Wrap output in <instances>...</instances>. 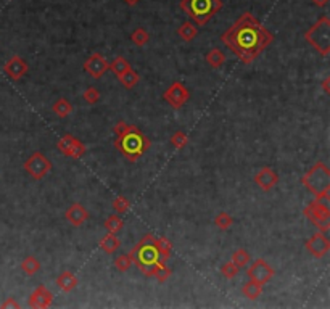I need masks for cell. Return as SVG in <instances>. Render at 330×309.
<instances>
[{
	"mask_svg": "<svg viewBox=\"0 0 330 309\" xmlns=\"http://www.w3.org/2000/svg\"><path fill=\"white\" fill-rule=\"evenodd\" d=\"M119 246H121V242L116 237V234H109L108 232L106 235H103L100 239V248L103 249L106 255H115L119 249Z\"/></svg>",
	"mask_w": 330,
	"mask_h": 309,
	"instance_id": "44dd1931",
	"label": "cell"
},
{
	"mask_svg": "<svg viewBox=\"0 0 330 309\" xmlns=\"http://www.w3.org/2000/svg\"><path fill=\"white\" fill-rule=\"evenodd\" d=\"M123 2L127 4L129 7H134V5H137V4L140 2V0H123Z\"/></svg>",
	"mask_w": 330,
	"mask_h": 309,
	"instance_id": "b9f144b4",
	"label": "cell"
},
{
	"mask_svg": "<svg viewBox=\"0 0 330 309\" xmlns=\"http://www.w3.org/2000/svg\"><path fill=\"white\" fill-rule=\"evenodd\" d=\"M129 256L132 259V264H136L145 276L149 274V271L160 261V256H158L156 246H155V235L146 234L143 239L132 248Z\"/></svg>",
	"mask_w": 330,
	"mask_h": 309,
	"instance_id": "5b68a950",
	"label": "cell"
},
{
	"mask_svg": "<svg viewBox=\"0 0 330 309\" xmlns=\"http://www.w3.org/2000/svg\"><path fill=\"white\" fill-rule=\"evenodd\" d=\"M163 99L164 102H168L171 106H173L174 110H179L182 108L190 99V92L189 89L184 86V82H180V81H174L173 84H171L166 92L163 93Z\"/></svg>",
	"mask_w": 330,
	"mask_h": 309,
	"instance_id": "9c48e42d",
	"label": "cell"
},
{
	"mask_svg": "<svg viewBox=\"0 0 330 309\" xmlns=\"http://www.w3.org/2000/svg\"><path fill=\"white\" fill-rule=\"evenodd\" d=\"M78 283H79L78 277L72 274V272H69V271H63L62 274L57 277L58 288L62 290V292H65V293H69V292L75 290L78 287Z\"/></svg>",
	"mask_w": 330,
	"mask_h": 309,
	"instance_id": "ac0fdd59",
	"label": "cell"
},
{
	"mask_svg": "<svg viewBox=\"0 0 330 309\" xmlns=\"http://www.w3.org/2000/svg\"><path fill=\"white\" fill-rule=\"evenodd\" d=\"M304 246H306L308 253L313 255L314 258H324L328 249H330V240L327 239V235L324 232H316L313 234L309 239L304 242Z\"/></svg>",
	"mask_w": 330,
	"mask_h": 309,
	"instance_id": "7c38bea8",
	"label": "cell"
},
{
	"mask_svg": "<svg viewBox=\"0 0 330 309\" xmlns=\"http://www.w3.org/2000/svg\"><path fill=\"white\" fill-rule=\"evenodd\" d=\"M150 139L137 126L127 124L124 132L115 139V148L131 163H136L146 150H150Z\"/></svg>",
	"mask_w": 330,
	"mask_h": 309,
	"instance_id": "7a4b0ae2",
	"label": "cell"
},
{
	"mask_svg": "<svg viewBox=\"0 0 330 309\" xmlns=\"http://www.w3.org/2000/svg\"><path fill=\"white\" fill-rule=\"evenodd\" d=\"M131 41L137 47H143V45H146V42L150 41V34L146 32V29H143V28H137L131 34Z\"/></svg>",
	"mask_w": 330,
	"mask_h": 309,
	"instance_id": "d6a6232c",
	"label": "cell"
},
{
	"mask_svg": "<svg viewBox=\"0 0 330 309\" xmlns=\"http://www.w3.org/2000/svg\"><path fill=\"white\" fill-rule=\"evenodd\" d=\"M205 60L206 63L210 65L211 68L217 69V68H221L226 62V55L223 53V50H219V49H213L210 50L206 55H205Z\"/></svg>",
	"mask_w": 330,
	"mask_h": 309,
	"instance_id": "484cf974",
	"label": "cell"
},
{
	"mask_svg": "<svg viewBox=\"0 0 330 309\" xmlns=\"http://www.w3.org/2000/svg\"><path fill=\"white\" fill-rule=\"evenodd\" d=\"M82 99L87 103L94 105V103H97L100 100V92H99V89H95V87H87L82 92Z\"/></svg>",
	"mask_w": 330,
	"mask_h": 309,
	"instance_id": "8d00e7d4",
	"label": "cell"
},
{
	"mask_svg": "<svg viewBox=\"0 0 330 309\" xmlns=\"http://www.w3.org/2000/svg\"><path fill=\"white\" fill-rule=\"evenodd\" d=\"M232 224H234V218H232L229 213L226 211H221L219 215L214 218V225L217 229H221V230H227L232 227Z\"/></svg>",
	"mask_w": 330,
	"mask_h": 309,
	"instance_id": "4dcf8cb0",
	"label": "cell"
},
{
	"mask_svg": "<svg viewBox=\"0 0 330 309\" xmlns=\"http://www.w3.org/2000/svg\"><path fill=\"white\" fill-rule=\"evenodd\" d=\"M65 219L72 227H81L89 219V211L81 203H72L65 211Z\"/></svg>",
	"mask_w": 330,
	"mask_h": 309,
	"instance_id": "2e32d148",
	"label": "cell"
},
{
	"mask_svg": "<svg viewBox=\"0 0 330 309\" xmlns=\"http://www.w3.org/2000/svg\"><path fill=\"white\" fill-rule=\"evenodd\" d=\"M197 34H198V29L192 21H184L180 25V28L177 29V35L184 42H192L195 37H197Z\"/></svg>",
	"mask_w": 330,
	"mask_h": 309,
	"instance_id": "7402d4cb",
	"label": "cell"
},
{
	"mask_svg": "<svg viewBox=\"0 0 330 309\" xmlns=\"http://www.w3.org/2000/svg\"><path fill=\"white\" fill-rule=\"evenodd\" d=\"M108 69H109V63L105 60V56L102 53H92L87 60L84 62V71L95 79H100Z\"/></svg>",
	"mask_w": 330,
	"mask_h": 309,
	"instance_id": "4fadbf2b",
	"label": "cell"
},
{
	"mask_svg": "<svg viewBox=\"0 0 330 309\" xmlns=\"http://www.w3.org/2000/svg\"><path fill=\"white\" fill-rule=\"evenodd\" d=\"M139 81H140L139 73H137V71H134L132 68L129 71H126V73L119 78L121 86H123L124 89H134V87L139 84Z\"/></svg>",
	"mask_w": 330,
	"mask_h": 309,
	"instance_id": "f1b7e54d",
	"label": "cell"
},
{
	"mask_svg": "<svg viewBox=\"0 0 330 309\" xmlns=\"http://www.w3.org/2000/svg\"><path fill=\"white\" fill-rule=\"evenodd\" d=\"M239 272H240V269L234 263H232V261H227V263H224L221 266V274L226 279H234L239 274Z\"/></svg>",
	"mask_w": 330,
	"mask_h": 309,
	"instance_id": "d590c367",
	"label": "cell"
},
{
	"mask_svg": "<svg viewBox=\"0 0 330 309\" xmlns=\"http://www.w3.org/2000/svg\"><path fill=\"white\" fill-rule=\"evenodd\" d=\"M52 303H53V293L48 290L45 285H39V287L31 293L29 300H28V306L34 307V309L50 307Z\"/></svg>",
	"mask_w": 330,
	"mask_h": 309,
	"instance_id": "9a60e30c",
	"label": "cell"
},
{
	"mask_svg": "<svg viewBox=\"0 0 330 309\" xmlns=\"http://www.w3.org/2000/svg\"><path fill=\"white\" fill-rule=\"evenodd\" d=\"M242 293L248 300H258L261 296V293H263V285L258 283V282H254V280H248L242 287Z\"/></svg>",
	"mask_w": 330,
	"mask_h": 309,
	"instance_id": "603a6c76",
	"label": "cell"
},
{
	"mask_svg": "<svg viewBox=\"0 0 330 309\" xmlns=\"http://www.w3.org/2000/svg\"><path fill=\"white\" fill-rule=\"evenodd\" d=\"M304 39L313 49L322 55L327 56L330 53V20L327 15H322L314 25L304 32Z\"/></svg>",
	"mask_w": 330,
	"mask_h": 309,
	"instance_id": "8992f818",
	"label": "cell"
},
{
	"mask_svg": "<svg viewBox=\"0 0 330 309\" xmlns=\"http://www.w3.org/2000/svg\"><path fill=\"white\" fill-rule=\"evenodd\" d=\"M0 307H20V303L15 301V298H8L7 301H4L0 304Z\"/></svg>",
	"mask_w": 330,
	"mask_h": 309,
	"instance_id": "f35d334b",
	"label": "cell"
},
{
	"mask_svg": "<svg viewBox=\"0 0 330 309\" xmlns=\"http://www.w3.org/2000/svg\"><path fill=\"white\" fill-rule=\"evenodd\" d=\"M115 267L119 272H127L132 267V259L129 255H118L115 258Z\"/></svg>",
	"mask_w": 330,
	"mask_h": 309,
	"instance_id": "e575fe53",
	"label": "cell"
},
{
	"mask_svg": "<svg viewBox=\"0 0 330 309\" xmlns=\"http://www.w3.org/2000/svg\"><path fill=\"white\" fill-rule=\"evenodd\" d=\"M24 171H26L34 181H42L44 177L50 172L52 169V161L48 160L44 153L41 151H34L32 154H29L28 160L24 161L23 164Z\"/></svg>",
	"mask_w": 330,
	"mask_h": 309,
	"instance_id": "ba28073f",
	"label": "cell"
},
{
	"mask_svg": "<svg viewBox=\"0 0 330 309\" xmlns=\"http://www.w3.org/2000/svg\"><path fill=\"white\" fill-rule=\"evenodd\" d=\"M41 261L35 256H26L21 261V269L26 276H34L41 271Z\"/></svg>",
	"mask_w": 330,
	"mask_h": 309,
	"instance_id": "cb8c5ba5",
	"label": "cell"
},
{
	"mask_svg": "<svg viewBox=\"0 0 330 309\" xmlns=\"http://www.w3.org/2000/svg\"><path fill=\"white\" fill-rule=\"evenodd\" d=\"M230 261H232V263H234L239 269H242V267H245V266L250 264L251 256H250V253L247 252L245 248H239V249H235L234 253H232Z\"/></svg>",
	"mask_w": 330,
	"mask_h": 309,
	"instance_id": "4316f807",
	"label": "cell"
},
{
	"mask_svg": "<svg viewBox=\"0 0 330 309\" xmlns=\"http://www.w3.org/2000/svg\"><path fill=\"white\" fill-rule=\"evenodd\" d=\"M311 2H313L316 7H321V8H322V7H325V5L328 4V0H311Z\"/></svg>",
	"mask_w": 330,
	"mask_h": 309,
	"instance_id": "ab89813d",
	"label": "cell"
},
{
	"mask_svg": "<svg viewBox=\"0 0 330 309\" xmlns=\"http://www.w3.org/2000/svg\"><path fill=\"white\" fill-rule=\"evenodd\" d=\"M187 144H189V137L186 132H182V130H177V132L171 136V145H173L176 150H182Z\"/></svg>",
	"mask_w": 330,
	"mask_h": 309,
	"instance_id": "836d02e7",
	"label": "cell"
},
{
	"mask_svg": "<svg viewBox=\"0 0 330 309\" xmlns=\"http://www.w3.org/2000/svg\"><path fill=\"white\" fill-rule=\"evenodd\" d=\"M272 41L274 34L263 26L260 20L250 11L242 13L234 25L221 35V42L245 65L254 62Z\"/></svg>",
	"mask_w": 330,
	"mask_h": 309,
	"instance_id": "6da1fadb",
	"label": "cell"
},
{
	"mask_svg": "<svg viewBox=\"0 0 330 309\" xmlns=\"http://www.w3.org/2000/svg\"><path fill=\"white\" fill-rule=\"evenodd\" d=\"M52 111L55 116L58 118H66L71 114L72 111V105L66 100V99H58L53 105H52Z\"/></svg>",
	"mask_w": 330,
	"mask_h": 309,
	"instance_id": "83f0119b",
	"label": "cell"
},
{
	"mask_svg": "<svg viewBox=\"0 0 330 309\" xmlns=\"http://www.w3.org/2000/svg\"><path fill=\"white\" fill-rule=\"evenodd\" d=\"M57 148L68 158H81L85 153V145L78 137L71 136V134H66L60 139L57 142Z\"/></svg>",
	"mask_w": 330,
	"mask_h": 309,
	"instance_id": "8fae6325",
	"label": "cell"
},
{
	"mask_svg": "<svg viewBox=\"0 0 330 309\" xmlns=\"http://www.w3.org/2000/svg\"><path fill=\"white\" fill-rule=\"evenodd\" d=\"M28 69H29V66H28L26 60H23L20 55H13L4 66L5 74L13 81H18L23 76H26Z\"/></svg>",
	"mask_w": 330,
	"mask_h": 309,
	"instance_id": "e0dca14e",
	"label": "cell"
},
{
	"mask_svg": "<svg viewBox=\"0 0 330 309\" xmlns=\"http://www.w3.org/2000/svg\"><path fill=\"white\" fill-rule=\"evenodd\" d=\"M247 276H248V280H254V282H258L261 285H266L269 280L276 276V271L266 259L260 258V259L253 261V264L248 266Z\"/></svg>",
	"mask_w": 330,
	"mask_h": 309,
	"instance_id": "30bf717a",
	"label": "cell"
},
{
	"mask_svg": "<svg viewBox=\"0 0 330 309\" xmlns=\"http://www.w3.org/2000/svg\"><path fill=\"white\" fill-rule=\"evenodd\" d=\"M253 181L254 184L258 185L263 192H271V190L277 185L279 182V174L272 169V168H269V166H264V168H261L258 172L254 174L253 177Z\"/></svg>",
	"mask_w": 330,
	"mask_h": 309,
	"instance_id": "5bb4252c",
	"label": "cell"
},
{
	"mask_svg": "<svg viewBox=\"0 0 330 309\" xmlns=\"http://www.w3.org/2000/svg\"><path fill=\"white\" fill-rule=\"evenodd\" d=\"M303 215L306 216L313 225H316L319 232L327 234L330 230V209L328 201L325 200H313L311 203L303 209Z\"/></svg>",
	"mask_w": 330,
	"mask_h": 309,
	"instance_id": "52a82bcc",
	"label": "cell"
},
{
	"mask_svg": "<svg viewBox=\"0 0 330 309\" xmlns=\"http://www.w3.org/2000/svg\"><path fill=\"white\" fill-rule=\"evenodd\" d=\"M113 209L116 215H126V213L129 211L131 208V201L124 197V195H118L115 200H113V203H112Z\"/></svg>",
	"mask_w": 330,
	"mask_h": 309,
	"instance_id": "1f68e13d",
	"label": "cell"
},
{
	"mask_svg": "<svg viewBox=\"0 0 330 309\" xmlns=\"http://www.w3.org/2000/svg\"><path fill=\"white\" fill-rule=\"evenodd\" d=\"M303 187L308 190L316 200L328 201L330 194V169L324 161L314 163L301 177Z\"/></svg>",
	"mask_w": 330,
	"mask_h": 309,
	"instance_id": "3957f363",
	"label": "cell"
},
{
	"mask_svg": "<svg viewBox=\"0 0 330 309\" xmlns=\"http://www.w3.org/2000/svg\"><path fill=\"white\" fill-rule=\"evenodd\" d=\"M131 68H132V66H131V63L126 60L124 56H116L115 60H113V63L109 65V69H112L113 73L118 76V79H119L121 76H123V74L126 73V71H129Z\"/></svg>",
	"mask_w": 330,
	"mask_h": 309,
	"instance_id": "f546056e",
	"label": "cell"
},
{
	"mask_svg": "<svg viewBox=\"0 0 330 309\" xmlns=\"http://www.w3.org/2000/svg\"><path fill=\"white\" fill-rule=\"evenodd\" d=\"M171 276H173V269L168 267L163 261H158V263L149 271V274H146V277H153L160 283H164Z\"/></svg>",
	"mask_w": 330,
	"mask_h": 309,
	"instance_id": "d6986e66",
	"label": "cell"
},
{
	"mask_svg": "<svg viewBox=\"0 0 330 309\" xmlns=\"http://www.w3.org/2000/svg\"><path fill=\"white\" fill-rule=\"evenodd\" d=\"M103 227L109 234H118L121 229L124 227V221H123V218H121V215H109L103 222Z\"/></svg>",
	"mask_w": 330,
	"mask_h": 309,
	"instance_id": "d4e9b609",
	"label": "cell"
},
{
	"mask_svg": "<svg viewBox=\"0 0 330 309\" xmlns=\"http://www.w3.org/2000/svg\"><path fill=\"white\" fill-rule=\"evenodd\" d=\"M155 246H156L158 256H160V261L166 263L171 258V253H173V243H171L166 237H155Z\"/></svg>",
	"mask_w": 330,
	"mask_h": 309,
	"instance_id": "ffe728a7",
	"label": "cell"
},
{
	"mask_svg": "<svg viewBox=\"0 0 330 309\" xmlns=\"http://www.w3.org/2000/svg\"><path fill=\"white\" fill-rule=\"evenodd\" d=\"M328 81H330V79H328V78H325V79H324V82H322V87H324V92H325L327 95L330 93V90H328Z\"/></svg>",
	"mask_w": 330,
	"mask_h": 309,
	"instance_id": "60d3db41",
	"label": "cell"
},
{
	"mask_svg": "<svg viewBox=\"0 0 330 309\" xmlns=\"http://www.w3.org/2000/svg\"><path fill=\"white\" fill-rule=\"evenodd\" d=\"M126 127H127V124H126L124 121H118V123L113 126V132H115V134H116V137H118V136H121V134L124 132Z\"/></svg>",
	"mask_w": 330,
	"mask_h": 309,
	"instance_id": "74e56055",
	"label": "cell"
},
{
	"mask_svg": "<svg viewBox=\"0 0 330 309\" xmlns=\"http://www.w3.org/2000/svg\"><path fill=\"white\" fill-rule=\"evenodd\" d=\"M223 8V0H180V10L195 26H205Z\"/></svg>",
	"mask_w": 330,
	"mask_h": 309,
	"instance_id": "277c9868",
	"label": "cell"
}]
</instances>
